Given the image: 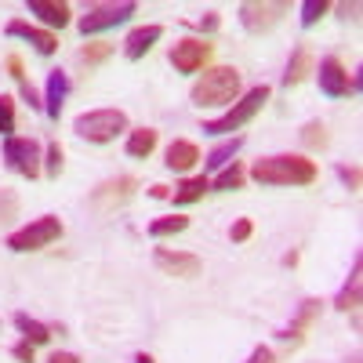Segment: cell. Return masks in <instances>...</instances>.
<instances>
[{"label":"cell","mask_w":363,"mask_h":363,"mask_svg":"<svg viewBox=\"0 0 363 363\" xmlns=\"http://www.w3.org/2000/svg\"><path fill=\"white\" fill-rule=\"evenodd\" d=\"M48 363H80V356H73V352H51Z\"/></svg>","instance_id":"obj_39"},{"label":"cell","mask_w":363,"mask_h":363,"mask_svg":"<svg viewBox=\"0 0 363 363\" xmlns=\"http://www.w3.org/2000/svg\"><path fill=\"white\" fill-rule=\"evenodd\" d=\"M11 356H15L18 363H33V345H29V342L22 338L18 345H11Z\"/></svg>","instance_id":"obj_36"},{"label":"cell","mask_w":363,"mask_h":363,"mask_svg":"<svg viewBox=\"0 0 363 363\" xmlns=\"http://www.w3.org/2000/svg\"><path fill=\"white\" fill-rule=\"evenodd\" d=\"M320 309H323V301H320V298H306V301L298 306V313L291 316V323L280 330V342L294 349L301 338H306V330H309V327L320 320Z\"/></svg>","instance_id":"obj_12"},{"label":"cell","mask_w":363,"mask_h":363,"mask_svg":"<svg viewBox=\"0 0 363 363\" xmlns=\"http://www.w3.org/2000/svg\"><path fill=\"white\" fill-rule=\"evenodd\" d=\"M135 363H157V359L149 356V352H138V356H135Z\"/></svg>","instance_id":"obj_43"},{"label":"cell","mask_w":363,"mask_h":363,"mask_svg":"<svg viewBox=\"0 0 363 363\" xmlns=\"http://www.w3.org/2000/svg\"><path fill=\"white\" fill-rule=\"evenodd\" d=\"M316 80H320V91L327 99H342V95H352L359 91V77H349V69L338 62L335 55H327L320 69H316Z\"/></svg>","instance_id":"obj_10"},{"label":"cell","mask_w":363,"mask_h":363,"mask_svg":"<svg viewBox=\"0 0 363 363\" xmlns=\"http://www.w3.org/2000/svg\"><path fill=\"white\" fill-rule=\"evenodd\" d=\"M284 265H298V251H287L284 255Z\"/></svg>","instance_id":"obj_42"},{"label":"cell","mask_w":363,"mask_h":363,"mask_svg":"<svg viewBox=\"0 0 363 363\" xmlns=\"http://www.w3.org/2000/svg\"><path fill=\"white\" fill-rule=\"evenodd\" d=\"M109 55H113V44H109V40H91V44H84V48L77 51V62L87 66V69H95V66L106 62Z\"/></svg>","instance_id":"obj_24"},{"label":"cell","mask_w":363,"mask_h":363,"mask_svg":"<svg viewBox=\"0 0 363 363\" xmlns=\"http://www.w3.org/2000/svg\"><path fill=\"white\" fill-rule=\"evenodd\" d=\"M240 95V69L236 66H215V69H207L193 91H189V99L193 106L207 109V106H233V99Z\"/></svg>","instance_id":"obj_2"},{"label":"cell","mask_w":363,"mask_h":363,"mask_svg":"<svg viewBox=\"0 0 363 363\" xmlns=\"http://www.w3.org/2000/svg\"><path fill=\"white\" fill-rule=\"evenodd\" d=\"M182 229H189V218L186 215H171V218H157V222H149V236H174Z\"/></svg>","instance_id":"obj_27"},{"label":"cell","mask_w":363,"mask_h":363,"mask_svg":"<svg viewBox=\"0 0 363 363\" xmlns=\"http://www.w3.org/2000/svg\"><path fill=\"white\" fill-rule=\"evenodd\" d=\"M66 95H69V73L66 69H51L48 73V87H44V113L51 120H58V113H62V106H66Z\"/></svg>","instance_id":"obj_15"},{"label":"cell","mask_w":363,"mask_h":363,"mask_svg":"<svg viewBox=\"0 0 363 363\" xmlns=\"http://www.w3.org/2000/svg\"><path fill=\"white\" fill-rule=\"evenodd\" d=\"M138 11V4H131V0H109V4H91L80 18V33L91 37V33H102V29H113L120 22H128L131 15Z\"/></svg>","instance_id":"obj_7"},{"label":"cell","mask_w":363,"mask_h":363,"mask_svg":"<svg viewBox=\"0 0 363 363\" xmlns=\"http://www.w3.org/2000/svg\"><path fill=\"white\" fill-rule=\"evenodd\" d=\"M233 244H244V240L251 236V218H236V225H233Z\"/></svg>","instance_id":"obj_34"},{"label":"cell","mask_w":363,"mask_h":363,"mask_svg":"<svg viewBox=\"0 0 363 363\" xmlns=\"http://www.w3.org/2000/svg\"><path fill=\"white\" fill-rule=\"evenodd\" d=\"M62 236V222H58V215H44L37 222H29L26 229H15L8 236V247L26 255V251H40V247H51L55 240Z\"/></svg>","instance_id":"obj_6"},{"label":"cell","mask_w":363,"mask_h":363,"mask_svg":"<svg viewBox=\"0 0 363 363\" xmlns=\"http://www.w3.org/2000/svg\"><path fill=\"white\" fill-rule=\"evenodd\" d=\"M157 265L164 269V272H171V277H182V280H193V277H200V269H203V262L196 258V255H189V251H171V247H157Z\"/></svg>","instance_id":"obj_13"},{"label":"cell","mask_w":363,"mask_h":363,"mask_svg":"<svg viewBox=\"0 0 363 363\" xmlns=\"http://www.w3.org/2000/svg\"><path fill=\"white\" fill-rule=\"evenodd\" d=\"M135 193H138V178H131V174H116V178H106L102 186L91 189L87 203H91V211H95V215H113V211H116V207H124Z\"/></svg>","instance_id":"obj_5"},{"label":"cell","mask_w":363,"mask_h":363,"mask_svg":"<svg viewBox=\"0 0 363 363\" xmlns=\"http://www.w3.org/2000/svg\"><path fill=\"white\" fill-rule=\"evenodd\" d=\"M327 0H306V4H301V29H313L323 15H327Z\"/></svg>","instance_id":"obj_28"},{"label":"cell","mask_w":363,"mask_h":363,"mask_svg":"<svg viewBox=\"0 0 363 363\" xmlns=\"http://www.w3.org/2000/svg\"><path fill=\"white\" fill-rule=\"evenodd\" d=\"M4 33H8V37H18V40H26V44H33L40 55H55V51H58V37L48 33V29H40V26H33V22H26V18H11Z\"/></svg>","instance_id":"obj_14"},{"label":"cell","mask_w":363,"mask_h":363,"mask_svg":"<svg viewBox=\"0 0 363 363\" xmlns=\"http://www.w3.org/2000/svg\"><path fill=\"white\" fill-rule=\"evenodd\" d=\"M11 218H18V193L0 186V225H8Z\"/></svg>","instance_id":"obj_30"},{"label":"cell","mask_w":363,"mask_h":363,"mask_svg":"<svg viewBox=\"0 0 363 363\" xmlns=\"http://www.w3.org/2000/svg\"><path fill=\"white\" fill-rule=\"evenodd\" d=\"M359 272H363V262L356 258L352 262V272H349V280H345V287L338 291V298H335V309H342V313H349V309H356L359 306Z\"/></svg>","instance_id":"obj_21"},{"label":"cell","mask_w":363,"mask_h":363,"mask_svg":"<svg viewBox=\"0 0 363 363\" xmlns=\"http://www.w3.org/2000/svg\"><path fill=\"white\" fill-rule=\"evenodd\" d=\"M240 145H244V138H240V135H236V138H229V142H218V145L207 153V160H203V164H207V167H225V164H233V157L240 153Z\"/></svg>","instance_id":"obj_25"},{"label":"cell","mask_w":363,"mask_h":363,"mask_svg":"<svg viewBox=\"0 0 363 363\" xmlns=\"http://www.w3.org/2000/svg\"><path fill=\"white\" fill-rule=\"evenodd\" d=\"M11 131H15V102L8 95H0V135L11 138Z\"/></svg>","instance_id":"obj_32"},{"label":"cell","mask_w":363,"mask_h":363,"mask_svg":"<svg viewBox=\"0 0 363 363\" xmlns=\"http://www.w3.org/2000/svg\"><path fill=\"white\" fill-rule=\"evenodd\" d=\"M73 131H77V138H84V142L106 145V142H113L116 135L128 131V113H124V109H91V113H80V116L73 120Z\"/></svg>","instance_id":"obj_3"},{"label":"cell","mask_w":363,"mask_h":363,"mask_svg":"<svg viewBox=\"0 0 363 363\" xmlns=\"http://www.w3.org/2000/svg\"><path fill=\"white\" fill-rule=\"evenodd\" d=\"M4 164L18 171L22 178H37L40 174V145L33 138H4Z\"/></svg>","instance_id":"obj_9"},{"label":"cell","mask_w":363,"mask_h":363,"mask_svg":"<svg viewBox=\"0 0 363 363\" xmlns=\"http://www.w3.org/2000/svg\"><path fill=\"white\" fill-rule=\"evenodd\" d=\"M29 15H40V22L62 29L69 22V4H62V0H29Z\"/></svg>","instance_id":"obj_19"},{"label":"cell","mask_w":363,"mask_h":363,"mask_svg":"<svg viewBox=\"0 0 363 363\" xmlns=\"http://www.w3.org/2000/svg\"><path fill=\"white\" fill-rule=\"evenodd\" d=\"M338 11H342V15H345V18H356V11H359V4H342V8H338Z\"/></svg>","instance_id":"obj_41"},{"label":"cell","mask_w":363,"mask_h":363,"mask_svg":"<svg viewBox=\"0 0 363 363\" xmlns=\"http://www.w3.org/2000/svg\"><path fill=\"white\" fill-rule=\"evenodd\" d=\"M149 196H157V200H164V196H171V189H167V186H153V189H149Z\"/></svg>","instance_id":"obj_40"},{"label":"cell","mask_w":363,"mask_h":363,"mask_svg":"<svg viewBox=\"0 0 363 363\" xmlns=\"http://www.w3.org/2000/svg\"><path fill=\"white\" fill-rule=\"evenodd\" d=\"M265 102H269V87H265V84H258V87H251L240 102H233V106L225 109V116L207 120L203 131H207V135H229V131H240L244 124H251V120L258 116V109H262Z\"/></svg>","instance_id":"obj_4"},{"label":"cell","mask_w":363,"mask_h":363,"mask_svg":"<svg viewBox=\"0 0 363 363\" xmlns=\"http://www.w3.org/2000/svg\"><path fill=\"white\" fill-rule=\"evenodd\" d=\"M338 178L345 182L349 189H359V167H345V164H342V167H338Z\"/></svg>","instance_id":"obj_38"},{"label":"cell","mask_w":363,"mask_h":363,"mask_svg":"<svg viewBox=\"0 0 363 363\" xmlns=\"http://www.w3.org/2000/svg\"><path fill=\"white\" fill-rule=\"evenodd\" d=\"M8 77L18 84V80H26V66H22V58L18 55H8Z\"/></svg>","instance_id":"obj_37"},{"label":"cell","mask_w":363,"mask_h":363,"mask_svg":"<svg viewBox=\"0 0 363 363\" xmlns=\"http://www.w3.org/2000/svg\"><path fill=\"white\" fill-rule=\"evenodd\" d=\"M11 323L18 327V335H22L29 345H44V342H51V335H55V330H51L48 323L33 320L29 313H15V316H11Z\"/></svg>","instance_id":"obj_18"},{"label":"cell","mask_w":363,"mask_h":363,"mask_svg":"<svg viewBox=\"0 0 363 363\" xmlns=\"http://www.w3.org/2000/svg\"><path fill=\"white\" fill-rule=\"evenodd\" d=\"M211 48L207 40H196V37H186V40H178L174 48H171V66L178 69V73H200L207 62H211Z\"/></svg>","instance_id":"obj_11"},{"label":"cell","mask_w":363,"mask_h":363,"mask_svg":"<svg viewBox=\"0 0 363 363\" xmlns=\"http://www.w3.org/2000/svg\"><path fill=\"white\" fill-rule=\"evenodd\" d=\"M309 73H313V55H309V48H306V44H298V48H294V55H291V62H287V73H284V87L301 84Z\"/></svg>","instance_id":"obj_20"},{"label":"cell","mask_w":363,"mask_h":363,"mask_svg":"<svg viewBox=\"0 0 363 363\" xmlns=\"http://www.w3.org/2000/svg\"><path fill=\"white\" fill-rule=\"evenodd\" d=\"M62 164H66L62 145H58V142H48V157H44V171H48V178H58V174H62Z\"/></svg>","instance_id":"obj_31"},{"label":"cell","mask_w":363,"mask_h":363,"mask_svg":"<svg viewBox=\"0 0 363 363\" xmlns=\"http://www.w3.org/2000/svg\"><path fill=\"white\" fill-rule=\"evenodd\" d=\"M345 363H359V352H352V356H349V359H345Z\"/></svg>","instance_id":"obj_44"},{"label":"cell","mask_w":363,"mask_h":363,"mask_svg":"<svg viewBox=\"0 0 363 363\" xmlns=\"http://www.w3.org/2000/svg\"><path fill=\"white\" fill-rule=\"evenodd\" d=\"M196 160H200V149H196L193 142H186V138H174V142L167 145V153H164V164H167L171 171H189Z\"/></svg>","instance_id":"obj_17"},{"label":"cell","mask_w":363,"mask_h":363,"mask_svg":"<svg viewBox=\"0 0 363 363\" xmlns=\"http://www.w3.org/2000/svg\"><path fill=\"white\" fill-rule=\"evenodd\" d=\"M211 189V182L200 174V178H186L182 186H174V193H171V200L178 203V207H186V203H196L203 193Z\"/></svg>","instance_id":"obj_22"},{"label":"cell","mask_w":363,"mask_h":363,"mask_svg":"<svg viewBox=\"0 0 363 363\" xmlns=\"http://www.w3.org/2000/svg\"><path fill=\"white\" fill-rule=\"evenodd\" d=\"M244 178H247L244 164H236V160H233V167H225L215 182H211V189H215V193H233V189L244 186Z\"/></svg>","instance_id":"obj_26"},{"label":"cell","mask_w":363,"mask_h":363,"mask_svg":"<svg viewBox=\"0 0 363 363\" xmlns=\"http://www.w3.org/2000/svg\"><path fill=\"white\" fill-rule=\"evenodd\" d=\"M301 142H306L309 149H323V145H327V124H320V120H309V124L301 128Z\"/></svg>","instance_id":"obj_29"},{"label":"cell","mask_w":363,"mask_h":363,"mask_svg":"<svg viewBox=\"0 0 363 363\" xmlns=\"http://www.w3.org/2000/svg\"><path fill=\"white\" fill-rule=\"evenodd\" d=\"M153 149H157V131H153V128H138V131L128 135V157L145 160Z\"/></svg>","instance_id":"obj_23"},{"label":"cell","mask_w":363,"mask_h":363,"mask_svg":"<svg viewBox=\"0 0 363 363\" xmlns=\"http://www.w3.org/2000/svg\"><path fill=\"white\" fill-rule=\"evenodd\" d=\"M218 22H222V18H218V11H207V15H203L200 22H193V26L200 29V33H215V29H218Z\"/></svg>","instance_id":"obj_35"},{"label":"cell","mask_w":363,"mask_h":363,"mask_svg":"<svg viewBox=\"0 0 363 363\" xmlns=\"http://www.w3.org/2000/svg\"><path fill=\"white\" fill-rule=\"evenodd\" d=\"M251 178L258 186H313L316 182V164L298 153H280V157H262L251 167Z\"/></svg>","instance_id":"obj_1"},{"label":"cell","mask_w":363,"mask_h":363,"mask_svg":"<svg viewBox=\"0 0 363 363\" xmlns=\"http://www.w3.org/2000/svg\"><path fill=\"white\" fill-rule=\"evenodd\" d=\"M287 11L291 8L284 0H247V4H240V26H244L247 33H269Z\"/></svg>","instance_id":"obj_8"},{"label":"cell","mask_w":363,"mask_h":363,"mask_svg":"<svg viewBox=\"0 0 363 363\" xmlns=\"http://www.w3.org/2000/svg\"><path fill=\"white\" fill-rule=\"evenodd\" d=\"M247 363H277V352H272L269 345H255L251 356H247Z\"/></svg>","instance_id":"obj_33"},{"label":"cell","mask_w":363,"mask_h":363,"mask_svg":"<svg viewBox=\"0 0 363 363\" xmlns=\"http://www.w3.org/2000/svg\"><path fill=\"white\" fill-rule=\"evenodd\" d=\"M164 37V26H138L128 33L124 40V55L131 58V62H138V58H145L149 51H153V44Z\"/></svg>","instance_id":"obj_16"}]
</instances>
